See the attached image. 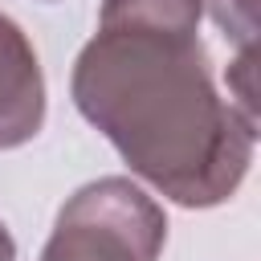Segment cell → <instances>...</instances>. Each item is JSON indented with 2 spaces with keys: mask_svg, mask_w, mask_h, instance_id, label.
Instances as JSON below:
<instances>
[{
  "mask_svg": "<svg viewBox=\"0 0 261 261\" xmlns=\"http://www.w3.org/2000/svg\"><path fill=\"white\" fill-rule=\"evenodd\" d=\"M69 94L122 163L179 208H216L249 175L257 122L216 94L200 29L98 20Z\"/></svg>",
  "mask_w": 261,
  "mask_h": 261,
  "instance_id": "obj_1",
  "label": "cell"
},
{
  "mask_svg": "<svg viewBox=\"0 0 261 261\" xmlns=\"http://www.w3.org/2000/svg\"><path fill=\"white\" fill-rule=\"evenodd\" d=\"M163 245V208L135 179L106 175L61 204L41 261H159Z\"/></svg>",
  "mask_w": 261,
  "mask_h": 261,
  "instance_id": "obj_2",
  "label": "cell"
},
{
  "mask_svg": "<svg viewBox=\"0 0 261 261\" xmlns=\"http://www.w3.org/2000/svg\"><path fill=\"white\" fill-rule=\"evenodd\" d=\"M45 126V73L24 29L0 12V151L24 147Z\"/></svg>",
  "mask_w": 261,
  "mask_h": 261,
  "instance_id": "obj_3",
  "label": "cell"
},
{
  "mask_svg": "<svg viewBox=\"0 0 261 261\" xmlns=\"http://www.w3.org/2000/svg\"><path fill=\"white\" fill-rule=\"evenodd\" d=\"M208 4L212 20L228 41L241 45V53H257V0H200Z\"/></svg>",
  "mask_w": 261,
  "mask_h": 261,
  "instance_id": "obj_4",
  "label": "cell"
},
{
  "mask_svg": "<svg viewBox=\"0 0 261 261\" xmlns=\"http://www.w3.org/2000/svg\"><path fill=\"white\" fill-rule=\"evenodd\" d=\"M0 261H16V241H12V232L4 228V220H0Z\"/></svg>",
  "mask_w": 261,
  "mask_h": 261,
  "instance_id": "obj_5",
  "label": "cell"
}]
</instances>
